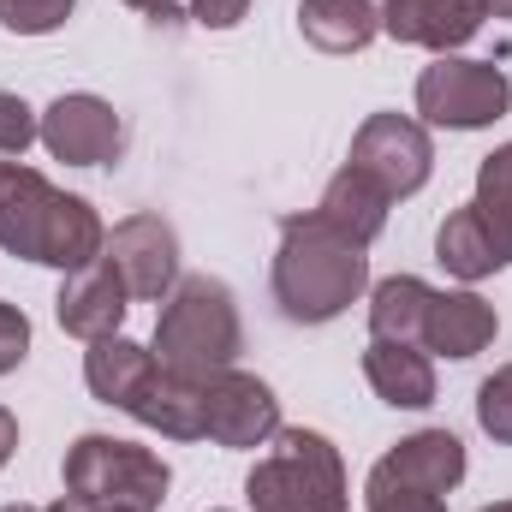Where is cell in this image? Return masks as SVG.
Masks as SVG:
<instances>
[{
  "label": "cell",
  "mask_w": 512,
  "mask_h": 512,
  "mask_svg": "<svg viewBox=\"0 0 512 512\" xmlns=\"http://www.w3.org/2000/svg\"><path fill=\"white\" fill-rule=\"evenodd\" d=\"M72 6L78 0H0V24L12 36H48L72 18Z\"/></svg>",
  "instance_id": "obj_24"
},
{
  "label": "cell",
  "mask_w": 512,
  "mask_h": 512,
  "mask_svg": "<svg viewBox=\"0 0 512 512\" xmlns=\"http://www.w3.org/2000/svg\"><path fill=\"white\" fill-rule=\"evenodd\" d=\"M60 197L66 191H54L36 167L0 161V251L24 256V262H42L54 215H60Z\"/></svg>",
  "instance_id": "obj_10"
},
{
  "label": "cell",
  "mask_w": 512,
  "mask_h": 512,
  "mask_svg": "<svg viewBox=\"0 0 512 512\" xmlns=\"http://www.w3.org/2000/svg\"><path fill=\"white\" fill-rule=\"evenodd\" d=\"M48 512H120V507H96V501H84V495H60Z\"/></svg>",
  "instance_id": "obj_32"
},
{
  "label": "cell",
  "mask_w": 512,
  "mask_h": 512,
  "mask_svg": "<svg viewBox=\"0 0 512 512\" xmlns=\"http://www.w3.org/2000/svg\"><path fill=\"white\" fill-rule=\"evenodd\" d=\"M102 251H108V227H102V215H96L84 197H60V215H54V233H48L42 262L60 268V274H78V268L102 262Z\"/></svg>",
  "instance_id": "obj_22"
},
{
  "label": "cell",
  "mask_w": 512,
  "mask_h": 512,
  "mask_svg": "<svg viewBox=\"0 0 512 512\" xmlns=\"http://www.w3.org/2000/svg\"><path fill=\"white\" fill-rule=\"evenodd\" d=\"M512 108V84L495 60L441 54L417 78V114L441 131H483Z\"/></svg>",
  "instance_id": "obj_5"
},
{
  "label": "cell",
  "mask_w": 512,
  "mask_h": 512,
  "mask_svg": "<svg viewBox=\"0 0 512 512\" xmlns=\"http://www.w3.org/2000/svg\"><path fill=\"white\" fill-rule=\"evenodd\" d=\"M126 6H137V12L155 18V24H179V0H126Z\"/></svg>",
  "instance_id": "obj_30"
},
{
  "label": "cell",
  "mask_w": 512,
  "mask_h": 512,
  "mask_svg": "<svg viewBox=\"0 0 512 512\" xmlns=\"http://www.w3.org/2000/svg\"><path fill=\"white\" fill-rule=\"evenodd\" d=\"M66 495H84L96 507L120 512H161L173 471L161 453L137 447V441H114V435H78L66 447Z\"/></svg>",
  "instance_id": "obj_4"
},
{
  "label": "cell",
  "mask_w": 512,
  "mask_h": 512,
  "mask_svg": "<svg viewBox=\"0 0 512 512\" xmlns=\"http://www.w3.org/2000/svg\"><path fill=\"white\" fill-rule=\"evenodd\" d=\"M274 304L298 328H322L346 316L370 292V245L346 239L328 227L316 209L280 221V251H274Z\"/></svg>",
  "instance_id": "obj_1"
},
{
  "label": "cell",
  "mask_w": 512,
  "mask_h": 512,
  "mask_svg": "<svg viewBox=\"0 0 512 512\" xmlns=\"http://www.w3.org/2000/svg\"><path fill=\"white\" fill-rule=\"evenodd\" d=\"M0 512H48V507H24V501H18V507H0Z\"/></svg>",
  "instance_id": "obj_34"
},
{
  "label": "cell",
  "mask_w": 512,
  "mask_h": 512,
  "mask_svg": "<svg viewBox=\"0 0 512 512\" xmlns=\"http://www.w3.org/2000/svg\"><path fill=\"white\" fill-rule=\"evenodd\" d=\"M471 209L483 215L489 239H495L501 256L512 262V143H501V149L477 167V197H471Z\"/></svg>",
  "instance_id": "obj_23"
},
{
  "label": "cell",
  "mask_w": 512,
  "mask_h": 512,
  "mask_svg": "<svg viewBox=\"0 0 512 512\" xmlns=\"http://www.w3.org/2000/svg\"><path fill=\"white\" fill-rule=\"evenodd\" d=\"M245 12H251V0H191V24H203V30H233V24H245Z\"/></svg>",
  "instance_id": "obj_29"
},
{
  "label": "cell",
  "mask_w": 512,
  "mask_h": 512,
  "mask_svg": "<svg viewBox=\"0 0 512 512\" xmlns=\"http://www.w3.org/2000/svg\"><path fill=\"white\" fill-rule=\"evenodd\" d=\"M387 209H393V197H387L370 173H358L352 161L328 179V191H322V203H316V215H322L328 227H340L346 239H358V245H376V239H382Z\"/></svg>",
  "instance_id": "obj_17"
},
{
  "label": "cell",
  "mask_w": 512,
  "mask_h": 512,
  "mask_svg": "<svg viewBox=\"0 0 512 512\" xmlns=\"http://www.w3.org/2000/svg\"><path fill=\"white\" fill-rule=\"evenodd\" d=\"M489 6L483 0H382V30L405 48H435L453 54L483 30Z\"/></svg>",
  "instance_id": "obj_11"
},
{
  "label": "cell",
  "mask_w": 512,
  "mask_h": 512,
  "mask_svg": "<svg viewBox=\"0 0 512 512\" xmlns=\"http://www.w3.org/2000/svg\"><path fill=\"white\" fill-rule=\"evenodd\" d=\"M370 471H382V477L405 483V489H423V495H441L447 501L465 483V441L453 429H417L399 447H387Z\"/></svg>",
  "instance_id": "obj_13"
},
{
  "label": "cell",
  "mask_w": 512,
  "mask_h": 512,
  "mask_svg": "<svg viewBox=\"0 0 512 512\" xmlns=\"http://www.w3.org/2000/svg\"><path fill=\"white\" fill-rule=\"evenodd\" d=\"M108 262L114 274L126 280L131 298H167L179 286V233L161 221V215H126L114 233H108Z\"/></svg>",
  "instance_id": "obj_8"
},
{
  "label": "cell",
  "mask_w": 512,
  "mask_h": 512,
  "mask_svg": "<svg viewBox=\"0 0 512 512\" xmlns=\"http://www.w3.org/2000/svg\"><path fill=\"white\" fill-rule=\"evenodd\" d=\"M149 352H155L161 370H173V376H185L197 387H209L221 370H233L239 352H245V322H239L233 286L215 280V274H185L161 304Z\"/></svg>",
  "instance_id": "obj_2"
},
{
  "label": "cell",
  "mask_w": 512,
  "mask_h": 512,
  "mask_svg": "<svg viewBox=\"0 0 512 512\" xmlns=\"http://www.w3.org/2000/svg\"><path fill=\"white\" fill-rule=\"evenodd\" d=\"M483 6H489L495 18H512V0H483Z\"/></svg>",
  "instance_id": "obj_33"
},
{
  "label": "cell",
  "mask_w": 512,
  "mask_h": 512,
  "mask_svg": "<svg viewBox=\"0 0 512 512\" xmlns=\"http://www.w3.org/2000/svg\"><path fill=\"white\" fill-rule=\"evenodd\" d=\"M364 507L370 512H447V501H441V495H423V489H405V483H393L382 471H370Z\"/></svg>",
  "instance_id": "obj_26"
},
{
  "label": "cell",
  "mask_w": 512,
  "mask_h": 512,
  "mask_svg": "<svg viewBox=\"0 0 512 512\" xmlns=\"http://www.w3.org/2000/svg\"><path fill=\"white\" fill-rule=\"evenodd\" d=\"M477 423H483L489 441L512 447V364H501L489 382L477 387Z\"/></svg>",
  "instance_id": "obj_25"
},
{
  "label": "cell",
  "mask_w": 512,
  "mask_h": 512,
  "mask_svg": "<svg viewBox=\"0 0 512 512\" xmlns=\"http://www.w3.org/2000/svg\"><path fill=\"white\" fill-rule=\"evenodd\" d=\"M251 512H352L340 447L316 429H280L274 453L245 477Z\"/></svg>",
  "instance_id": "obj_3"
},
{
  "label": "cell",
  "mask_w": 512,
  "mask_h": 512,
  "mask_svg": "<svg viewBox=\"0 0 512 512\" xmlns=\"http://www.w3.org/2000/svg\"><path fill=\"white\" fill-rule=\"evenodd\" d=\"M36 137H42V120H36V108H30L24 96L0 90V155H24Z\"/></svg>",
  "instance_id": "obj_27"
},
{
  "label": "cell",
  "mask_w": 512,
  "mask_h": 512,
  "mask_svg": "<svg viewBox=\"0 0 512 512\" xmlns=\"http://www.w3.org/2000/svg\"><path fill=\"white\" fill-rule=\"evenodd\" d=\"M358 173H370L387 197H417L435 173V149H429V131L405 114H370L358 137H352V155H346Z\"/></svg>",
  "instance_id": "obj_6"
},
{
  "label": "cell",
  "mask_w": 512,
  "mask_h": 512,
  "mask_svg": "<svg viewBox=\"0 0 512 512\" xmlns=\"http://www.w3.org/2000/svg\"><path fill=\"white\" fill-rule=\"evenodd\" d=\"M42 149L54 161H66V167H108L126 149V120L114 114V102H102L90 90H72V96L48 102V114H42Z\"/></svg>",
  "instance_id": "obj_7"
},
{
  "label": "cell",
  "mask_w": 512,
  "mask_h": 512,
  "mask_svg": "<svg viewBox=\"0 0 512 512\" xmlns=\"http://www.w3.org/2000/svg\"><path fill=\"white\" fill-rule=\"evenodd\" d=\"M126 417H137L143 429L167 435V441H209V387L185 382L173 370H149V382L131 393Z\"/></svg>",
  "instance_id": "obj_15"
},
{
  "label": "cell",
  "mask_w": 512,
  "mask_h": 512,
  "mask_svg": "<svg viewBox=\"0 0 512 512\" xmlns=\"http://www.w3.org/2000/svg\"><path fill=\"white\" fill-rule=\"evenodd\" d=\"M149 370H155V352L126 340V334L90 340V352H84V382H90V393L102 405H120V411L131 405V393L149 382Z\"/></svg>",
  "instance_id": "obj_19"
},
{
  "label": "cell",
  "mask_w": 512,
  "mask_h": 512,
  "mask_svg": "<svg viewBox=\"0 0 512 512\" xmlns=\"http://www.w3.org/2000/svg\"><path fill=\"white\" fill-rule=\"evenodd\" d=\"M126 298H131L126 280H120L114 262L102 256V262L66 274V286H60V298H54V316H60V328H66L72 340H108V334H120V322H126Z\"/></svg>",
  "instance_id": "obj_12"
},
{
  "label": "cell",
  "mask_w": 512,
  "mask_h": 512,
  "mask_svg": "<svg viewBox=\"0 0 512 512\" xmlns=\"http://www.w3.org/2000/svg\"><path fill=\"white\" fill-rule=\"evenodd\" d=\"M280 435V399L262 376H245V370H221L209 382V441L215 447H262Z\"/></svg>",
  "instance_id": "obj_9"
},
{
  "label": "cell",
  "mask_w": 512,
  "mask_h": 512,
  "mask_svg": "<svg viewBox=\"0 0 512 512\" xmlns=\"http://www.w3.org/2000/svg\"><path fill=\"white\" fill-rule=\"evenodd\" d=\"M435 262L447 268V274H459V280H483V274H501L512 268L501 245L489 239V227H483V215L465 203V209H453L447 221H441V233H435Z\"/></svg>",
  "instance_id": "obj_21"
},
{
  "label": "cell",
  "mask_w": 512,
  "mask_h": 512,
  "mask_svg": "<svg viewBox=\"0 0 512 512\" xmlns=\"http://www.w3.org/2000/svg\"><path fill=\"white\" fill-rule=\"evenodd\" d=\"M298 30L322 54H364L382 36L376 0H298Z\"/></svg>",
  "instance_id": "obj_18"
},
{
  "label": "cell",
  "mask_w": 512,
  "mask_h": 512,
  "mask_svg": "<svg viewBox=\"0 0 512 512\" xmlns=\"http://www.w3.org/2000/svg\"><path fill=\"white\" fill-rule=\"evenodd\" d=\"M30 358V316L0 298V376H12Z\"/></svg>",
  "instance_id": "obj_28"
},
{
  "label": "cell",
  "mask_w": 512,
  "mask_h": 512,
  "mask_svg": "<svg viewBox=\"0 0 512 512\" xmlns=\"http://www.w3.org/2000/svg\"><path fill=\"white\" fill-rule=\"evenodd\" d=\"M495 334H501V316H495V304L489 298H477L471 286L465 292H435L429 298V316H423V352H435V358H453V364H465V358H477V352H489L495 346Z\"/></svg>",
  "instance_id": "obj_14"
},
{
  "label": "cell",
  "mask_w": 512,
  "mask_h": 512,
  "mask_svg": "<svg viewBox=\"0 0 512 512\" xmlns=\"http://www.w3.org/2000/svg\"><path fill=\"white\" fill-rule=\"evenodd\" d=\"M429 298H435V286L417 280V274H387V280H376L370 286V340H405V346H417L423 340Z\"/></svg>",
  "instance_id": "obj_20"
},
{
  "label": "cell",
  "mask_w": 512,
  "mask_h": 512,
  "mask_svg": "<svg viewBox=\"0 0 512 512\" xmlns=\"http://www.w3.org/2000/svg\"><path fill=\"white\" fill-rule=\"evenodd\" d=\"M483 512H512V501H495V507H483Z\"/></svg>",
  "instance_id": "obj_35"
},
{
  "label": "cell",
  "mask_w": 512,
  "mask_h": 512,
  "mask_svg": "<svg viewBox=\"0 0 512 512\" xmlns=\"http://www.w3.org/2000/svg\"><path fill=\"white\" fill-rule=\"evenodd\" d=\"M12 453H18V417H12V411L0 405V465H6Z\"/></svg>",
  "instance_id": "obj_31"
},
{
  "label": "cell",
  "mask_w": 512,
  "mask_h": 512,
  "mask_svg": "<svg viewBox=\"0 0 512 512\" xmlns=\"http://www.w3.org/2000/svg\"><path fill=\"white\" fill-rule=\"evenodd\" d=\"M364 382L376 387V399L393 405V411H429L435 405V364H429L423 346H405V340H370Z\"/></svg>",
  "instance_id": "obj_16"
}]
</instances>
